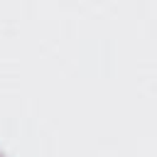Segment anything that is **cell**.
Here are the masks:
<instances>
[{
    "label": "cell",
    "instance_id": "6da1fadb",
    "mask_svg": "<svg viewBox=\"0 0 157 157\" xmlns=\"http://www.w3.org/2000/svg\"><path fill=\"white\" fill-rule=\"evenodd\" d=\"M0 157H2V152H0Z\"/></svg>",
    "mask_w": 157,
    "mask_h": 157
}]
</instances>
